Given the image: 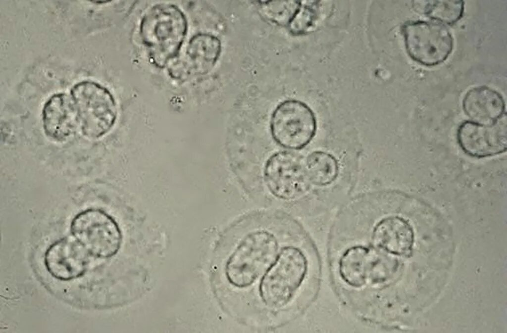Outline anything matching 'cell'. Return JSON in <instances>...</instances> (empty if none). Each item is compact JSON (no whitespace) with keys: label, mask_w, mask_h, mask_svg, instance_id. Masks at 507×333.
Listing matches in <instances>:
<instances>
[{"label":"cell","mask_w":507,"mask_h":333,"mask_svg":"<svg viewBox=\"0 0 507 333\" xmlns=\"http://www.w3.org/2000/svg\"><path fill=\"white\" fill-rule=\"evenodd\" d=\"M139 29L152 62L163 68L179 55L188 34V21L177 5L162 3L154 5L146 12Z\"/></svg>","instance_id":"obj_1"},{"label":"cell","mask_w":507,"mask_h":333,"mask_svg":"<svg viewBox=\"0 0 507 333\" xmlns=\"http://www.w3.org/2000/svg\"><path fill=\"white\" fill-rule=\"evenodd\" d=\"M279 244L270 231L256 229L245 235L227 257L223 275L235 289L247 288L254 284L278 255Z\"/></svg>","instance_id":"obj_2"},{"label":"cell","mask_w":507,"mask_h":333,"mask_svg":"<svg viewBox=\"0 0 507 333\" xmlns=\"http://www.w3.org/2000/svg\"><path fill=\"white\" fill-rule=\"evenodd\" d=\"M309 272V261L299 247L288 245L278 254L262 277L258 286L259 298L270 309L287 307L296 297Z\"/></svg>","instance_id":"obj_3"},{"label":"cell","mask_w":507,"mask_h":333,"mask_svg":"<svg viewBox=\"0 0 507 333\" xmlns=\"http://www.w3.org/2000/svg\"><path fill=\"white\" fill-rule=\"evenodd\" d=\"M69 95L76 109L78 128L86 138L98 140L113 129L118 108L108 88L95 81L84 80L75 84Z\"/></svg>","instance_id":"obj_4"},{"label":"cell","mask_w":507,"mask_h":333,"mask_svg":"<svg viewBox=\"0 0 507 333\" xmlns=\"http://www.w3.org/2000/svg\"><path fill=\"white\" fill-rule=\"evenodd\" d=\"M396 266V263L381 252L355 244L342 253L337 261V273L344 284L357 289L389 283L394 277Z\"/></svg>","instance_id":"obj_5"},{"label":"cell","mask_w":507,"mask_h":333,"mask_svg":"<svg viewBox=\"0 0 507 333\" xmlns=\"http://www.w3.org/2000/svg\"><path fill=\"white\" fill-rule=\"evenodd\" d=\"M70 232L94 258H111L121 247L122 236L117 223L101 209L89 208L78 212L71 221Z\"/></svg>","instance_id":"obj_6"},{"label":"cell","mask_w":507,"mask_h":333,"mask_svg":"<svg viewBox=\"0 0 507 333\" xmlns=\"http://www.w3.org/2000/svg\"><path fill=\"white\" fill-rule=\"evenodd\" d=\"M271 136L277 144L290 150L307 145L315 137L317 122L314 112L305 103L285 100L277 105L270 122Z\"/></svg>","instance_id":"obj_7"},{"label":"cell","mask_w":507,"mask_h":333,"mask_svg":"<svg viewBox=\"0 0 507 333\" xmlns=\"http://www.w3.org/2000/svg\"><path fill=\"white\" fill-rule=\"evenodd\" d=\"M402 32L408 55L420 64H440L452 52L454 38L442 23L434 21H408L402 26Z\"/></svg>","instance_id":"obj_8"},{"label":"cell","mask_w":507,"mask_h":333,"mask_svg":"<svg viewBox=\"0 0 507 333\" xmlns=\"http://www.w3.org/2000/svg\"><path fill=\"white\" fill-rule=\"evenodd\" d=\"M263 177L270 193L283 200H291L301 195L308 182L304 159L287 150L276 152L268 158L264 167Z\"/></svg>","instance_id":"obj_9"},{"label":"cell","mask_w":507,"mask_h":333,"mask_svg":"<svg viewBox=\"0 0 507 333\" xmlns=\"http://www.w3.org/2000/svg\"><path fill=\"white\" fill-rule=\"evenodd\" d=\"M506 114L491 125H482L471 121L459 127L457 137L462 150L476 158L490 157L504 152L507 147Z\"/></svg>","instance_id":"obj_10"},{"label":"cell","mask_w":507,"mask_h":333,"mask_svg":"<svg viewBox=\"0 0 507 333\" xmlns=\"http://www.w3.org/2000/svg\"><path fill=\"white\" fill-rule=\"evenodd\" d=\"M91 257L74 238L64 237L48 246L44 255L43 263L52 278L59 281L69 282L85 274Z\"/></svg>","instance_id":"obj_11"},{"label":"cell","mask_w":507,"mask_h":333,"mask_svg":"<svg viewBox=\"0 0 507 333\" xmlns=\"http://www.w3.org/2000/svg\"><path fill=\"white\" fill-rule=\"evenodd\" d=\"M45 135L56 142L69 139L78 128L76 109L70 95L60 92L51 95L41 113Z\"/></svg>","instance_id":"obj_12"},{"label":"cell","mask_w":507,"mask_h":333,"mask_svg":"<svg viewBox=\"0 0 507 333\" xmlns=\"http://www.w3.org/2000/svg\"><path fill=\"white\" fill-rule=\"evenodd\" d=\"M371 239L379 250L387 254L404 257L411 255L414 232L403 217L390 215L381 218L372 229Z\"/></svg>","instance_id":"obj_13"},{"label":"cell","mask_w":507,"mask_h":333,"mask_svg":"<svg viewBox=\"0 0 507 333\" xmlns=\"http://www.w3.org/2000/svg\"><path fill=\"white\" fill-rule=\"evenodd\" d=\"M221 51L220 40L207 33H199L192 37L183 56L172 66V73L203 74L211 70Z\"/></svg>","instance_id":"obj_14"},{"label":"cell","mask_w":507,"mask_h":333,"mask_svg":"<svg viewBox=\"0 0 507 333\" xmlns=\"http://www.w3.org/2000/svg\"><path fill=\"white\" fill-rule=\"evenodd\" d=\"M462 107L471 121L482 125L492 124L506 114L503 96L485 86L468 90L463 97Z\"/></svg>","instance_id":"obj_15"},{"label":"cell","mask_w":507,"mask_h":333,"mask_svg":"<svg viewBox=\"0 0 507 333\" xmlns=\"http://www.w3.org/2000/svg\"><path fill=\"white\" fill-rule=\"evenodd\" d=\"M304 167L308 181L319 187L331 185L339 173V165L336 157L322 150L309 153L304 159Z\"/></svg>","instance_id":"obj_16"},{"label":"cell","mask_w":507,"mask_h":333,"mask_svg":"<svg viewBox=\"0 0 507 333\" xmlns=\"http://www.w3.org/2000/svg\"><path fill=\"white\" fill-rule=\"evenodd\" d=\"M413 2L415 11L443 24H454L463 15V0H424Z\"/></svg>","instance_id":"obj_17"},{"label":"cell","mask_w":507,"mask_h":333,"mask_svg":"<svg viewBox=\"0 0 507 333\" xmlns=\"http://www.w3.org/2000/svg\"><path fill=\"white\" fill-rule=\"evenodd\" d=\"M260 12L269 21L281 26H288L300 7L301 1L268 0L257 1Z\"/></svg>","instance_id":"obj_18"},{"label":"cell","mask_w":507,"mask_h":333,"mask_svg":"<svg viewBox=\"0 0 507 333\" xmlns=\"http://www.w3.org/2000/svg\"><path fill=\"white\" fill-rule=\"evenodd\" d=\"M317 1H310V4H301L288 27L290 32L295 35L305 33L311 26L316 15V6Z\"/></svg>","instance_id":"obj_19"},{"label":"cell","mask_w":507,"mask_h":333,"mask_svg":"<svg viewBox=\"0 0 507 333\" xmlns=\"http://www.w3.org/2000/svg\"><path fill=\"white\" fill-rule=\"evenodd\" d=\"M110 1H109V0H101V1H100V0H97V1H92V2H94V3H99V4H100V3H107V2H110Z\"/></svg>","instance_id":"obj_20"}]
</instances>
